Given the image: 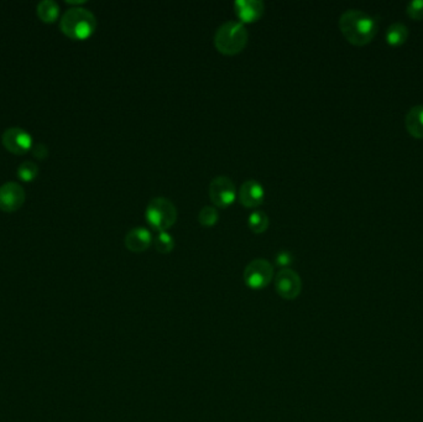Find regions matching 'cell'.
<instances>
[{"instance_id":"cell-1","label":"cell","mask_w":423,"mask_h":422,"mask_svg":"<svg viewBox=\"0 0 423 422\" xmlns=\"http://www.w3.org/2000/svg\"><path fill=\"white\" fill-rule=\"evenodd\" d=\"M339 29L349 43L355 46H364L373 41L378 32V24L369 14L358 9H349L340 15Z\"/></svg>"},{"instance_id":"cell-2","label":"cell","mask_w":423,"mask_h":422,"mask_svg":"<svg viewBox=\"0 0 423 422\" xmlns=\"http://www.w3.org/2000/svg\"><path fill=\"white\" fill-rule=\"evenodd\" d=\"M61 30L72 40H85L92 37L97 28V19L88 9L70 8L61 18Z\"/></svg>"},{"instance_id":"cell-3","label":"cell","mask_w":423,"mask_h":422,"mask_svg":"<svg viewBox=\"0 0 423 422\" xmlns=\"http://www.w3.org/2000/svg\"><path fill=\"white\" fill-rule=\"evenodd\" d=\"M248 30L243 23L227 21L218 28L214 43L219 52L236 54L244 50L248 43Z\"/></svg>"},{"instance_id":"cell-4","label":"cell","mask_w":423,"mask_h":422,"mask_svg":"<svg viewBox=\"0 0 423 422\" xmlns=\"http://www.w3.org/2000/svg\"><path fill=\"white\" fill-rule=\"evenodd\" d=\"M146 219L152 228L160 232L169 230L177 219V210L175 205L165 197L152 199L146 208Z\"/></svg>"},{"instance_id":"cell-5","label":"cell","mask_w":423,"mask_h":422,"mask_svg":"<svg viewBox=\"0 0 423 422\" xmlns=\"http://www.w3.org/2000/svg\"><path fill=\"white\" fill-rule=\"evenodd\" d=\"M274 268L265 259H255L244 270V281L250 289L260 290L271 283Z\"/></svg>"},{"instance_id":"cell-6","label":"cell","mask_w":423,"mask_h":422,"mask_svg":"<svg viewBox=\"0 0 423 422\" xmlns=\"http://www.w3.org/2000/svg\"><path fill=\"white\" fill-rule=\"evenodd\" d=\"M209 197L214 205L219 208H227L234 202L236 197L234 182L227 176H218L213 179L209 185Z\"/></svg>"},{"instance_id":"cell-7","label":"cell","mask_w":423,"mask_h":422,"mask_svg":"<svg viewBox=\"0 0 423 422\" xmlns=\"http://www.w3.org/2000/svg\"><path fill=\"white\" fill-rule=\"evenodd\" d=\"M1 141L6 150L14 155H25L32 149V137L23 128H8L3 133Z\"/></svg>"},{"instance_id":"cell-8","label":"cell","mask_w":423,"mask_h":422,"mask_svg":"<svg viewBox=\"0 0 423 422\" xmlns=\"http://www.w3.org/2000/svg\"><path fill=\"white\" fill-rule=\"evenodd\" d=\"M275 289L285 300H295L301 294L302 280L292 269H281L275 278Z\"/></svg>"},{"instance_id":"cell-9","label":"cell","mask_w":423,"mask_h":422,"mask_svg":"<svg viewBox=\"0 0 423 422\" xmlns=\"http://www.w3.org/2000/svg\"><path fill=\"white\" fill-rule=\"evenodd\" d=\"M26 193L18 182H6L0 186V211L6 213L17 212L23 207Z\"/></svg>"},{"instance_id":"cell-10","label":"cell","mask_w":423,"mask_h":422,"mask_svg":"<svg viewBox=\"0 0 423 422\" xmlns=\"http://www.w3.org/2000/svg\"><path fill=\"white\" fill-rule=\"evenodd\" d=\"M265 199V190L260 182L248 180L239 188V201L247 208H255L260 205Z\"/></svg>"},{"instance_id":"cell-11","label":"cell","mask_w":423,"mask_h":422,"mask_svg":"<svg viewBox=\"0 0 423 422\" xmlns=\"http://www.w3.org/2000/svg\"><path fill=\"white\" fill-rule=\"evenodd\" d=\"M265 6L260 0H238L234 4L236 17L244 23H254L262 17Z\"/></svg>"},{"instance_id":"cell-12","label":"cell","mask_w":423,"mask_h":422,"mask_svg":"<svg viewBox=\"0 0 423 422\" xmlns=\"http://www.w3.org/2000/svg\"><path fill=\"white\" fill-rule=\"evenodd\" d=\"M152 237L150 230L136 227L129 230L125 235V247L134 253H141L152 245Z\"/></svg>"},{"instance_id":"cell-13","label":"cell","mask_w":423,"mask_h":422,"mask_svg":"<svg viewBox=\"0 0 423 422\" xmlns=\"http://www.w3.org/2000/svg\"><path fill=\"white\" fill-rule=\"evenodd\" d=\"M405 125L413 138L423 139V106H415L407 112Z\"/></svg>"},{"instance_id":"cell-14","label":"cell","mask_w":423,"mask_h":422,"mask_svg":"<svg viewBox=\"0 0 423 422\" xmlns=\"http://www.w3.org/2000/svg\"><path fill=\"white\" fill-rule=\"evenodd\" d=\"M60 6L54 0H43L37 4V17L46 24H54L60 17Z\"/></svg>"},{"instance_id":"cell-15","label":"cell","mask_w":423,"mask_h":422,"mask_svg":"<svg viewBox=\"0 0 423 422\" xmlns=\"http://www.w3.org/2000/svg\"><path fill=\"white\" fill-rule=\"evenodd\" d=\"M409 28L402 23H393L387 28L385 39L390 46H401L407 41Z\"/></svg>"},{"instance_id":"cell-16","label":"cell","mask_w":423,"mask_h":422,"mask_svg":"<svg viewBox=\"0 0 423 422\" xmlns=\"http://www.w3.org/2000/svg\"><path fill=\"white\" fill-rule=\"evenodd\" d=\"M248 224L249 228L254 233H264L267 230L270 221L265 212L255 211L249 216Z\"/></svg>"},{"instance_id":"cell-17","label":"cell","mask_w":423,"mask_h":422,"mask_svg":"<svg viewBox=\"0 0 423 422\" xmlns=\"http://www.w3.org/2000/svg\"><path fill=\"white\" fill-rule=\"evenodd\" d=\"M17 175L21 181L32 182L39 175V166L32 161H24L19 165Z\"/></svg>"},{"instance_id":"cell-18","label":"cell","mask_w":423,"mask_h":422,"mask_svg":"<svg viewBox=\"0 0 423 422\" xmlns=\"http://www.w3.org/2000/svg\"><path fill=\"white\" fill-rule=\"evenodd\" d=\"M154 245L158 253L167 254L174 250L175 241L174 237L167 232H160L154 241Z\"/></svg>"},{"instance_id":"cell-19","label":"cell","mask_w":423,"mask_h":422,"mask_svg":"<svg viewBox=\"0 0 423 422\" xmlns=\"http://www.w3.org/2000/svg\"><path fill=\"white\" fill-rule=\"evenodd\" d=\"M198 221L205 227L214 225V224L217 223L218 221L217 210L214 207H212V205L203 207L200 211V214H198Z\"/></svg>"},{"instance_id":"cell-20","label":"cell","mask_w":423,"mask_h":422,"mask_svg":"<svg viewBox=\"0 0 423 422\" xmlns=\"http://www.w3.org/2000/svg\"><path fill=\"white\" fill-rule=\"evenodd\" d=\"M406 14L413 20H423V0H412L406 6Z\"/></svg>"},{"instance_id":"cell-21","label":"cell","mask_w":423,"mask_h":422,"mask_svg":"<svg viewBox=\"0 0 423 422\" xmlns=\"http://www.w3.org/2000/svg\"><path fill=\"white\" fill-rule=\"evenodd\" d=\"M293 263V255L289 252H280L276 255V265L287 269Z\"/></svg>"},{"instance_id":"cell-22","label":"cell","mask_w":423,"mask_h":422,"mask_svg":"<svg viewBox=\"0 0 423 422\" xmlns=\"http://www.w3.org/2000/svg\"><path fill=\"white\" fill-rule=\"evenodd\" d=\"M31 152H32L34 157H37L39 160H45L46 157H49V148L45 144L39 143V144L32 146Z\"/></svg>"},{"instance_id":"cell-23","label":"cell","mask_w":423,"mask_h":422,"mask_svg":"<svg viewBox=\"0 0 423 422\" xmlns=\"http://www.w3.org/2000/svg\"><path fill=\"white\" fill-rule=\"evenodd\" d=\"M67 4H73V6H79V4H85V0H66Z\"/></svg>"}]
</instances>
